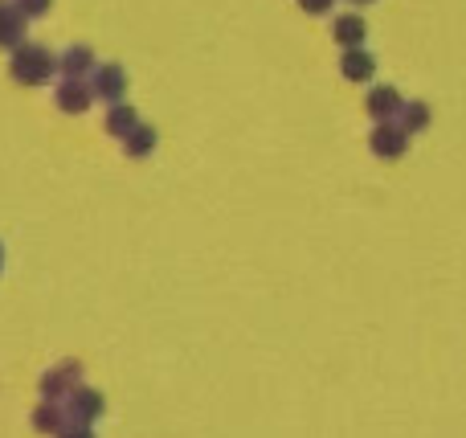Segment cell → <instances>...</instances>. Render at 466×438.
<instances>
[{
    "label": "cell",
    "instance_id": "6da1fadb",
    "mask_svg": "<svg viewBox=\"0 0 466 438\" xmlns=\"http://www.w3.org/2000/svg\"><path fill=\"white\" fill-rule=\"evenodd\" d=\"M8 74H13V82H21V87H46L57 74V57L49 54L46 46H37V41H21V46L13 49V57H8Z\"/></svg>",
    "mask_w": 466,
    "mask_h": 438
},
{
    "label": "cell",
    "instance_id": "7a4b0ae2",
    "mask_svg": "<svg viewBox=\"0 0 466 438\" xmlns=\"http://www.w3.org/2000/svg\"><path fill=\"white\" fill-rule=\"evenodd\" d=\"M78 385H82V365H78V361H62V365H54V369H46V373H41L37 390H41V398L66 402L74 390H78Z\"/></svg>",
    "mask_w": 466,
    "mask_h": 438
},
{
    "label": "cell",
    "instance_id": "3957f363",
    "mask_svg": "<svg viewBox=\"0 0 466 438\" xmlns=\"http://www.w3.org/2000/svg\"><path fill=\"white\" fill-rule=\"evenodd\" d=\"M62 406H66V414H70V426H95L98 418L106 414V398L98 390H90V385H78Z\"/></svg>",
    "mask_w": 466,
    "mask_h": 438
},
{
    "label": "cell",
    "instance_id": "277c9868",
    "mask_svg": "<svg viewBox=\"0 0 466 438\" xmlns=\"http://www.w3.org/2000/svg\"><path fill=\"white\" fill-rule=\"evenodd\" d=\"M369 148H372V156H380V160H397V156L410 152V131H405L397 119H385L372 127Z\"/></svg>",
    "mask_w": 466,
    "mask_h": 438
},
{
    "label": "cell",
    "instance_id": "5b68a950",
    "mask_svg": "<svg viewBox=\"0 0 466 438\" xmlns=\"http://www.w3.org/2000/svg\"><path fill=\"white\" fill-rule=\"evenodd\" d=\"M54 103L62 115H82L95 103V87H90V78H62L54 90Z\"/></svg>",
    "mask_w": 466,
    "mask_h": 438
},
{
    "label": "cell",
    "instance_id": "8992f818",
    "mask_svg": "<svg viewBox=\"0 0 466 438\" xmlns=\"http://www.w3.org/2000/svg\"><path fill=\"white\" fill-rule=\"evenodd\" d=\"M90 87H95V98H103V103H123V95H127V70L119 62L95 66Z\"/></svg>",
    "mask_w": 466,
    "mask_h": 438
},
{
    "label": "cell",
    "instance_id": "52a82bcc",
    "mask_svg": "<svg viewBox=\"0 0 466 438\" xmlns=\"http://www.w3.org/2000/svg\"><path fill=\"white\" fill-rule=\"evenodd\" d=\"M29 423H33V431H37V434L57 438V434L66 431V426H70V414H66V406H62V402H54V398H41L37 406H33Z\"/></svg>",
    "mask_w": 466,
    "mask_h": 438
},
{
    "label": "cell",
    "instance_id": "ba28073f",
    "mask_svg": "<svg viewBox=\"0 0 466 438\" xmlns=\"http://www.w3.org/2000/svg\"><path fill=\"white\" fill-rule=\"evenodd\" d=\"M25 25H29V16L16 8V0L8 5V0H0V49H16L25 41Z\"/></svg>",
    "mask_w": 466,
    "mask_h": 438
},
{
    "label": "cell",
    "instance_id": "9c48e42d",
    "mask_svg": "<svg viewBox=\"0 0 466 438\" xmlns=\"http://www.w3.org/2000/svg\"><path fill=\"white\" fill-rule=\"evenodd\" d=\"M364 107H369V115L377 123H385V119H397V115H401L405 98L397 95V87H372L369 98H364Z\"/></svg>",
    "mask_w": 466,
    "mask_h": 438
},
{
    "label": "cell",
    "instance_id": "30bf717a",
    "mask_svg": "<svg viewBox=\"0 0 466 438\" xmlns=\"http://www.w3.org/2000/svg\"><path fill=\"white\" fill-rule=\"evenodd\" d=\"M339 74H344L348 82H369L372 74H377V57H372L364 46L344 49V57H339Z\"/></svg>",
    "mask_w": 466,
    "mask_h": 438
},
{
    "label": "cell",
    "instance_id": "8fae6325",
    "mask_svg": "<svg viewBox=\"0 0 466 438\" xmlns=\"http://www.w3.org/2000/svg\"><path fill=\"white\" fill-rule=\"evenodd\" d=\"M57 70H62V78H90V74H95V49L70 46L62 57H57Z\"/></svg>",
    "mask_w": 466,
    "mask_h": 438
},
{
    "label": "cell",
    "instance_id": "7c38bea8",
    "mask_svg": "<svg viewBox=\"0 0 466 438\" xmlns=\"http://www.w3.org/2000/svg\"><path fill=\"white\" fill-rule=\"evenodd\" d=\"M156 144H160V136H156V127H147V123H136V127L123 136V152H127L131 160H147V156L156 152Z\"/></svg>",
    "mask_w": 466,
    "mask_h": 438
},
{
    "label": "cell",
    "instance_id": "4fadbf2b",
    "mask_svg": "<svg viewBox=\"0 0 466 438\" xmlns=\"http://www.w3.org/2000/svg\"><path fill=\"white\" fill-rule=\"evenodd\" d=\"M331 37H336L344 49H356V46H364V37H369V25H364V16L344 13V16H336V25H331Z\"/></svg>",
    "mask_w": 466,
    "mask_h": 438
},
{
    "label": "cell",
    "instance_id": "5bb4252c",
    "mask_svg": "<svg viewBox=\"0 0 466 438\" xmlns=\"http://www.w3.org/2000/svg\"><path fill=\"white\" fill-rule=\"evenodd\" d=\"M139 123V115H136V107H127V103H111V111H106V119H103V127H106V136H115V139H123L131 127Z\"/></svg>",
    "mask_w": 466,
    "mask_h": 438
},
{
    "label": "cell",
    "instance_id": "9a60e30c",
    "mask_svg": "<svg viewBox=\"0 0 466 438\" xmlns=\"http://www.w3.org/2000/svg\"><path fill=\"white\" fill-rule=\"evenodd\" d=\"M397 123H401L410 136H413V131H426L430 127V107L426 103H405L401 115H397Z\"/></svg>",
    "mask_w": 466,
    "mask_h": 438
},
{
    "label": "cell",
    "instance_id": "2e32d148",
    "mask_svg": "<svg viewBox=\"0 0 466 438\" xmlns=\"http://www.w3.org/2000/svg\"><path fill=\"white\" fill-rule=\"evenodd\" d=\"M49 5H54V0H16V8H21V13L29 16V21H33V16H46V13H49Z\"/></svg>",
    "mask_w": 466,
    "mask_h": 438
},
{
    "label": "cell",
    "instance_id": "e0dca14e",
    "mask_svg": "<svg viewBox=\"0 0 466 438\" xmlns=\"http://www.w3.org/2000/svg\"><path fill=\"white\" fill-rule=\"evenodd\" d=\"M331 5H336V0H299V8H303V13H311V16H323Z\"/></svg>",
    "mask_w": 466,
    "mask_h": 438
},
{
    "label": "cell",
    "instance_id": "ac0fdd59",
    "mask_svg": "<svg viewBox=\"0 0 466 438\" xmlns=\"http://www.w3.org/2000/svg\"><path fill=\"white\" fill-rule=\"evenodd\" d=\"M57 438H95V426H66Z\"/></svg>",
    "mask_w": 466,
    "mask_h": 438
},
{
    "label": "cell",
    "instance_id": "d6986e66",
    "mask_svg": "<svg viewBox=\"0 0 466 438\" xmlns=\"http://www.w3.org/2000/svg\"><path fill=\"white\" fill-rule=\"evenodd\" d=\"M0 270H5V246H0Z\"/></svg>",
    "mask_w": 466,
    "mask_h": 438
},
{
    "label": "cell",
    "instance_id": "ffe728a7",
    "mask_svg": "<svg viewBox=\"0 0 466 438\" xmlns=\"http://www.w3.org/2000/svg\"><path fill=\"white\" fill-rule=\"evenodd\" d=\"M352 5H369V0H352Z\"/></svg>",
    "mask_w": 466,
    "mask_h": 438
}]
</instances>
